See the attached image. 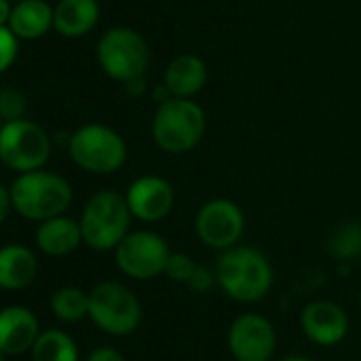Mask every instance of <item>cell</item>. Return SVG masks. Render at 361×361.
<instances>
[{
	"label": "cell",
	"instance_id": "obj_11",
	"mask_svg": "<svg viewBox=\"0 0 361 361\" xmlns=\"http://www.w3.org/2000/svg\"><path fill=\"white\" fill-rule=\"evenodd\" d=\"M228 346L236 361H270L276 348V329L264 314L245 312L232 321Z\"/></svg>",
	"mask_w": 361,
	"mask_h": 361
},
{
	"label": "cell",
	"instance_id": "obj_9",
	"mask_svg": "<svg viewBox=\"0 0 361 361\" xmlns=\"http://www.w3.org/2000/svg\"><path fill=\"white\" fill-rule=\"evenodd\" d=\"M170 247L157 232L136 230L115 247L117 268L134 281H151L166 272Z\"/></svg>",
	"mask_w": 361,
	"mask_h": 361
},
{
	"label": "cell",
	"instance_id": "obj_6",
	"mask_svg": "<svg viewBox=\"0 0 361 361\" xmlns=\"http://www.w3.org/2000/svg\"><path fill=\"white\" fill-rule=\"evenodd\" d=\"M68 155L90 174H113L128 159L123 136L104 123H83L68 136Z\"/></svg>",
	"mask_w": 361,
	"mask_h": 361
},
{
	"label": "cell",
	"instance_id": "obj_10",
	"mask_svg": "<svg viewBox=\"0 0 361 361\" xmlns=\"http://www.w3.org/2000/svg\"><path fill=\"white\" fill-rule=\"evenodd\" d=\"M196 236L215 251L232 249L245 234V213L230 198H213L204 202L196 215Z\"/></svg>",
	"mask_w": 361,
	"mask_h": 361
},
{
	"label": "cell",
	"instance_id": "obj_23",
	"mask_svg": "<svg viewBox=\"0 0 361 361\" xmlns=\"http://www.w3.org/2000/svg\"><path fill=\"white\" fill-rule=\"evenodd\" d=\"M26 96L16 90V87H5L0 90V119L5 121H13V119H22L26 113Z\"/></svg>",
	"mask_w": 361,
	"mask_h": 361
},
{
	"label": "cell",
	"instance_id": "obj_28",
	"mask_svg": "<svg viewBox=\"0 0 361 361\" xmlns=\"http://www.w3.org/2000/svg\"><path fill=\"white\" fill-rule=\"evenodd\" d=\"M13 211V202H11V190L7 185L0 183V226L7 221V217Z\"/></svg>",
	"mask_w": 361,
	"mask_h": 361
},
{
	"label": "cell",
	"instance_id": "obj_26",
	"mask_svg": "<svg viewBox=\"0 0 361 361\" xmlns=\"http://www.w3.org/2000/svg\"><path fill=\"white\" fill-rule=\"evenodd\" d=\"M188 285H190V289H194L198 293H207L217 285V272H211L207 266L198 264V268H196V272H194V276H192V281Z\"/></svg>",
	"mask_w": 361,
	"mask_h": 361
},
{
	"label": "cell",
	"instance_id": "obj_2",
	"mask_svg": "<svg viewBox=\"0 0 361 361\" xmlns=\"http://www.w3.org/2000/svg\"><path fill=\"white\" fill-rule=\"evenodd\" d=\"M13 211L28 221H45L64 215L73 204V185L45 168L20 172L11 183Z\"/></svg>",
	"mask_w": 361,
	"mask_h": 361
},
{
	"label": "cell",
	"instance_id": "obj_7",
	"mask_svg": "<svg viewBox=\"0 0 361 361\" xmlns=\"http://www.w3.org/2000/svg\"><path fill=\"white\" fill-rule=\"evenodd\" d=\"M51 147L47 130L26 117L5 121L0 128V161L16 172L45 168Z\"/></svg>",
	"mask_w": 361,
	"mask_h": 361
},
{
	"label": "cell",
	"instance_id": "obj_21",
	"mask_svg": "<svg viewBox=\"0 0 361 361\" xmlns=\"http://www.w3.org/2000/svg\"><path fill=\"white\" fill-rule=\"evenodd\" d=\"M51 310L60 321L77 323L90 314V293L79 287H60L51 295Z\"/></svg>",
	"mask_w": 361,
	"mask_h": 361
},
{
	"label": "cell",
	"instance_id": "obj_13",
	"mask_svg": "<svg viewBox=\"0 0 361 361\" xmlns=\"http://www.w3.org/2000/svg\"><path fill=\"white\" fill-rule=\"evenodd\" d=\"M300 327L310 342L319 346H334L346 338L348 317L340 304L331 300H317L304 306Z\"/></svg>",
	"mask_w": 361,
	"mask_h": 361
},
{
	"label": "cell",
	"instance_id": "obj_33",
	"mask_svg": "<svg viewBox=\"0 0 361 361\" xmlns=\"http://www.w3.org/2000/svg\"><path fill=\"white\" fill-rule=\"evenodd\" d=\"M0 128H3V119H0Z\"/></svg>",
	"mask_w": 361,
	"mask_h": 361
},
{
	"label": "cell",
	"instance_id": "obj_29",
	"mask_svg": "<svg viewBox=\"0 0 361 361\" xmlns=\"http://www.w3.org/2000/svg\"><path fill=\"white\" fill-rule=\"evenodd\" d=\"M11 11H13L11 0H0V26H9Z\"/></svg>",
	"mask_w": 361,
	"mask_h": 361
},
{
	"label": "cell",
	"instance_id": "obj_32",
	"mask_svg": "<svg viewBox=\"0 0 361 361\" xmlns=\"http://www.w3.org/2000/svg\"><path fill=\"white\" fill-rule=\"evenodd\" d=\"M359 302H361V289H359Z\"/></svg>",
	"mask_w": 361,
	"mask_h": 361
},
{
	"label": "cell",
	"instance_id": "obj_20",
	"mask_svg": "<svg viewBox=\"0 0 361 361\" xmlns=\"http://www.w3.org/2000/svg\"><path fill=\"white\" fill-rule=\"evenodd\" d=\"M32 361H79V348L62 329H47L32 346Z\"/></svg>",
	"mask_w": 361,
	"mask_h": 361
},
{
	"label": "cell",
	"instance_id": "obj_22",
	"mask_svg": "<svg viewBox=\"0 0 361 361\" xmlns=\"http://www.w3.org/2000/svg\"><path fill=\"white\" fill-rule=\"evenodd\" d=\"M329 253L336 259H355L361 255V226L357 221L342 224L329 236Z\"/></svg>",
	"mask_w": 361,
	"mask_h": 361
},
{
	"label": "cell",
	"instance_id": "obj_17",
	"mask_svg": "<svg viewBox=\"0 0 361 361\" xmlns=\"http://www.w3.org/2000/svg\"><path fill=\"white\" fill-rule=\"evenodd\" d=\"M100 22L98 0H58L54 7V30L64 39H81Z\"/></svg>",
	"mask_w": 361,
	"mask_h": 361
},
{
	"label": "cell",
	"instance_id": "obj_15",
	"mask_svg": "<svg viewBox=\"0 0 361 361\" xmlns=\"http://www.w3.org/2000/svg\"><path fill=\"white\" fill-rule=\"evenodd\" d=\"M39 319L26 306H7L0 310V348L7 355L32 350L39 338Z\"/></svg>",
	"mask_w": 361,
	"mask_h": 361
},
{
	"label": "cell",
	"instance_id": "obj_4",
	"mask_svg": "<svg viewBox=\"0 0 361 361\" xmlns=\"http://www.w3.org/2000/svg\"><path fill=\"white\" fill-rule=\"evenodd\" d=\"M126 196L113 190L96 192L81 211L83 243L94 251H115V247L128 236L132 221Z\"/></svg>",
	"mask_w": 361,
	"mask_h": 361
},
{
	"label": "cell",
	"instance_id": "obj_24",
	"mask_svg": "<svg viewBox=\"0 0 361 361\" xmlns=\"http://www.w3.org/2000/svg\"><path fill=\"white\" fill-rule=\"evenodd\" d=\"M196 268H198V264L188 255V253H170V257H168V264H166V276L168 279H172L174 283H190L192 281V276H194V272H196Z\"/></svg>",
	"mask_w": 361,
	"mask_h": 361
},
{
	"label": "cell",
	"instance_id": "obj_27",
	"mask_svg": "<svg viewBox=\"0 0 361 361\" xmlns=\"http://www.w3.org/2000/svg\"><path fill=\"white\" fill-rule=\"evenodd\" d=\"M87 361H126L123 355L113 346H98L90 353Z\"/></svg>",
	"mask_w": 361,
	"mask_h": 361
},
{
	"label": "cell",
	"instance_id": "obj_30",
	"mask_svg": "<svg viewBox=\"0 0 361 361\" xmlns=\"http://www.w3.org/2000/svg\"><path fill=\"white\" fill-rule=\"evenodd\" d=\"M281 361H308L306 357H298V355H291V357H285V359H281Z\"/></svg>",
	"mask_w": 361,
	"mask_h": 361
},
{
	"label": "cell",
	"instance_id": "obj_8",
	"mask_svg": "<svg viewBox=\"0 0 361 361\" xmlns=\"http://www.w3.org/2000/svg\"><path fill=\"white\" fill-rule=\"evenodd\" d=\"M98 329L111 336L132 334L142 319L138 298L117 281L98 283L90 291V314Z\"/></svg>",
	"mask_w": 361,
	"mask_h": 361
},
{
	"label": "cell",
	"instance_id": "obj_19",
	"mask_svg": "<svg viewBox=\"0 0 361 361\" xmlns=\"http://www.w3.org/2000/svg\"><path fill=\"white\" fill-rule=\"evenodd\" d=\"M9 28L20 41H39L54 30V7L45 0H16Z\"/></svg>",
	"mask_w": 361,
	"mask_h": 361
},
{
	"label": "cell",
	"instance_id": "obj_5",
	"mask_svg": "<svg viewBox=\"0 0 361 361\" xmlns=\"http://www.w3.org/2000/svg\"><path fill=\"white\" fill-rule=\"evenodd\" d=\"M96 60L109 79L117 83H130L145 77L151 51L149 43L138 30L130 26H115L98 39Z\"/></svg>",
	"mask_w": 361,
	"mask_h": 361
},
{
	"label": "cell",
	"instance_id": "obj_16",
	"mask_svg": "<svg viewBox=\"0 0 361 361\" xmlns=\"http://www.w3.org/2000/svg\"><path fill=\"white\" fill-rule=\"evenodd\" d=\"M35 240L41 253L49 257H64L79 249V245L83 243V234L77 219L68 215H58L39 224Z\"/></svg>",
	"mask_w": 361,
	"mask_h": 361
},
{
	"label": "cell",
	"instance_id": "obj_3",
	"mask_svg": "<svg viewBox=\"0 0 361 361\" xmlns=\"http://www.w3.org/2000/svg\"><path fill=\"white\" fill-rule=\"evenodd\" d=\"M217 285L236 302L253 304L268 295L274 272L270 259L255 247L236 245L217 262Z\"/></svg>",
	"mask_w": 361,
	"mask_h": 361
},
{
	"label": "cell",
	"instance_id": "obj_25",
	"mask_svg": "<svg viewBox=\"0 0 361 361\" xmlns=\"http://www.w3.org/2000/svg\"><path fill=\"white\" fill-rule=\"evenodd\" d=\"M20 54V39L13 35L9 26H0V75L7 73Z\"/></svg>",
	"mask_w": 361,
	"mask_h": 361
},
{
	"label": "cell",
	"instance_id": "obj_31",
	"mask_svg": "<svg viewBox=\"0 0 361 361\" xmlns=\"http://www.w3.org/2000/svg\"><path fill=\"white\" fill-rule=\"evenodd\" d=\"M0 361H7V353L3 348H0Z\"/></svg>",
	"mask_w": 361,
	"mask_h": 361
},
{
	"label": "cell",
	"instance_id": "obj_1",
	"mask_svg": "<svg viewBox=\"0 0 361 361\" xmlns=\"http://www.w3.org/2000/svg\"><path fill=\"white\" fill-rule=\"evenodd\" d=\"M207 134V113L194 98L170 96L157 102L151 117V138L168 155L194 151Z\"/></svg>",
	"mask_w": 361,
	"mask_h": 361
},
{
	"label": "cell",
	"instance_id": "obj_14",
	"mask_svg": "<svg viewBox=\"0 0 361 361\" xmlns=\"http://www.w3.org/2000/svg\"><path fill=\"white\" fill-rule=\"evenodd\" d=\"M209 81V66L198 54H178L174 56L161 77V85L170 96L176 98H196Z\"/></svg>",
	"mask_w": 361,
	"mask_h": 361
},
{
	"label": "cell",
	"instance_id": "obj_34",
	"mask_svg": "<svg viewBox=\"0 0 361 361\" xmlns=\"http://www.w3.org/2000/svg\"><path fill=\"white\" fill-rule=\"evenodd\" d=\"M355 361H357V359H355Z\"/></svg>",
	"mask_w": 361,
	"mask_h": 361
},
{
	"label": "cell",
	"instance_id": "obj_18",
	"mask_svg": "<svg viewBox=\"0 0 361 361\" xmlns=\"http://www.w3.org/2000/svg\"><path fill=\"white\" fill-rule=\"evenodd\" d=\"M39 272L37 255L24 245L0 247V289L20 291L32 285Z\"/></svg>",
	"mask_w": 361,
	"mask_h": 361
},
{
	"label": "cell",
	"instance_id": "obj_12",
	"mask_svg": "<svg viewBox=\"0 0 361 361\" xmlns=\"http://www.w3.org/2000/svg\"><path fill=\"white\" fill-rule=\"evenodd\" d=\"M126 202L134 219L142 224H157L174 209V188L168 178L157 174H142L126 190Z\"/></svg>",
	"mask_w": 361,
	"mask_h": 361
}]
</instances>
